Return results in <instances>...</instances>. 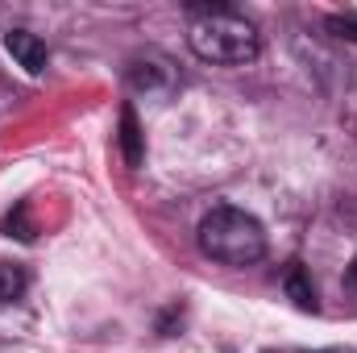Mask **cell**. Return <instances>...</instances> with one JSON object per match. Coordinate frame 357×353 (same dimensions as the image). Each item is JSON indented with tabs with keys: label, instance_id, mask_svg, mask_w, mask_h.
I'll use <instances>...</instances> for the list:
<instances>
[{
	"label": "cell",
	"instance_id": "6",
	"mask_svg": "<svg viewBox=\"0 0 357 353\" xmlns=\"http://www.w3.org/2000/svg\"><path fill=\"white\" fill-rule=\"evenodd\" d=\"M21 291H25V270L17 262H0V303L21 299Z\"/></svg>",
	"mask_w": 357,
	"mask_h": 353
},
{
	"label": "cell",
	"instance_id": "8",
	"mask_svg": "<svg viewBox=\"0 0 357 353\" xmlns=\"http://www.w3.org/2000/svg\"><path fill=\"white\" fill-rule=\"evenodd\" d=\"M287 295H291L303 312H316V291H312V283L303 278V270H291V274H287Z\"/></svg>",
	"mask_w": 357,
	"mask_h": 353
},
{
	"label": "cell",
	"instance_id": "2",
	"mask_svg": "<svg viewBox=\"0 0 357 353\" xmlns=\"http://www.w3.org/2000/svg\"><path fill=\"white\" fill-rule=\"evenodd\" d=\"M199 250L220 266H254L266 258V229L233 204H216L199 220Z\"/></svg>",
	"mask_w": 357,
	"mask_h": 353
},
{
	"label": "cell",
	"instance_id": "4",
	"mask_svg": "<svg viewBox=\"0 0 357 353\" xmlns=\"http://www.w3.org/2000/svg\"><path fill=\"white\" fill-rule=\"evenodd\" d=\"M175 84V71L167 59H133L129 63V88L146 91V96H158Z\"/></svg>",
	"mask_w": 357,
	"mask_h": 353
},
{
	"label": "cell",
	"instance_id": "9",
	"mask_svg": "<svg viewBox=\"0 0 357 353\" xmlns=\"http://www.w3.org/2000/svg\"><path fill=\"white\" fill-rule=\"evenodd\" d=\"M328 29H333L337 38H345V42H357V13H337V17H328Z\"/></svg>",
	"mask_w": 357,
	"mask_h": 353
},
{
	"label": "cell",
	"instance_id": "7",
	"mask_svg": "<svg viewBox=\"0 0 357 353\" xmlns=\"http://www.w3.org/2000/svg\"><path fill=\"white\" fill-rule=\"evenodd\" d=\"M4 233L8 237H17V241H33V220H29V204H17L8 216H4Z\"/></svg>",
	"mask_w": 357,
	"mask_h": 353
},
{
	"label": "cell",
	"instance_id": "11",
	"mask_svg": "<svg viewBox=\"0 0 357 353\" xmlns=\"http://www.w3.org/2000/svg\"><path fill=\"white\" fill-rule=\"evenodd\" d=\"M328 353H341V350H328Z\"/></svg>",
	"mask_w": 357,
	"mask_h": 353
},
{
	"label": "cell",
	"instance_id": "1",
	"mask_svg": "<svg viewBox=\"0 0 357 353\" xmlns=\"http://www.w3.org/2000/svg\"><path fill=\"white\" fill-rule=\"evenodd\" d=\"M187 42H191V50H195V59L216 63V67L254 63L258 50H262V38H258L254 21H245V17L233 13L229 4H191Z\"/></svg>",
	"mask_w": 357,
	"mask_h": 353
},
{
	"label": "cell",
	"instance_id": "3",
	"mask_svg": "<svg viewBox=\"0 0 357 353\" xmlns=\"http://www.w3.org/2000/svg\"><path fill=\"white\" fill-rule=\"evenodd\" d=\"M4 50L13 54V63L25 71V75H42L46 71V42L29 29H13L4 33Z\"/></svg>",
	"mask_w": 357,
	"mask_h": 353
},
{
	"label": "cell",
	"instance_id": "10",
	"mask_svg": "<svg viewBox=\"0 0 357 353\" xmlns=\"http://www.w3.org/2000/svg\"><path fill=\"white\" fill-rule=\"evenodd\" d=\"M349 278H354V287H357V258H354V266H349Z\"/></svg>",
	"mask_w": 357,
	"mask_h": 353
},
{
	"label": "cell",
	"instance_id": "5",
	"mask_svg": "<svg viewBox=\"0 0 357 353\" xmlns=\"http://www.w3.org/2000/svg\"><path fill=\"white\" fill-rule=\"evenodd\" d=\"M121 154H125V163H129V167H142V158H146L142 125H137V112H133L129 104L121 108Z\"/></svg>",
	"mask_w": 357,
	"mask_h": 353
}]
</instances>
